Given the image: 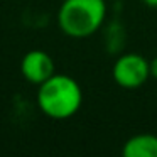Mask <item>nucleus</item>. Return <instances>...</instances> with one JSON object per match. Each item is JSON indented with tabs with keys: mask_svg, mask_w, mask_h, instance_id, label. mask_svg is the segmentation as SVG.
Masks as SVG:
<instances>
[{
	"mask_svg": "<svg viewBox=\"0 0 157 157\" xmlns=\"http://www.w3.org/2000/svg\"><path fill=\"white\" fill-rule=\"evenodd\" d=\"M37 106L51 120H68L79 112L83 105V90L69 75L54 73L37 86Z\"/></svg>",
	"mask_w": 157,
	"mask_h": 157,
	"instance_id": "1",
	"label": "nucleus"
},
{
	"mask_svg": "<svg viewBox=\"0 0 157 157\" xmlns=\"http://www.w3.org/2000/svg\"><path fill=\"white\" fill-rule=\"evenodd\" d=\"M106 0H63L58 10V27L71 39H86L103 27Z\"/></svg>",
	"mask_w": 157,
	"mask_h": 157,
	"instance_id": "2",
	"label": "nucleus"
},
{
	"mask_svg": "<svg viewBox=\"0 0 157 157\" xmlns=\"http://www.w3.org/2000/svg\"><path fill=\"white\" fill-rule=\"evenodd\" d=\"M112 78L123 90L140 88L150 79L149 59L139 52H122L113 63Z\"/></svg>",
	"mask_w": 157,
	"mask_h": 157,
	"instance_id": "3",
	"label": "nucleus"
},
{
	"mask_svg": "<svg viewBox=\"0 0 157 157\" xmlns=\"http://www.w3.org/2000/svg\"><path fill=\"white\" fill-rule=\"evenodd\" d=\"M21 73L25 81L39 86L56 73L54 59L42 49H31L21 59Z\"/></svg>",
	"mask_w": 157,
	"mask_h": 157,
	"instance_id": "4",
	"label": "nucleus"
},
{
	"mask_svg": "<svg viewBox=\"0 0 157 157\" xmlns=\"http://www.w3.org/2000/svg\"><path fill=\"white\" fill-rule=\"evenodd\" d=\"M123 157H157V135L137 133L125 140L122 147Z\"/></svg>",
	"mask_w": 157,
	"mask_h": 157,
	"instance_id": "5",
	"label": "nucleus"
},
{
	"mask_svg": "<svg viewBox=\"0 0 157 157\" xmlns=\"http://www.w3.org/2000/svg\"><path fill=\"white\" fill-rule=\"evenodd\" d=\"M103 42L110 54H118L125 48V27L118 21H113L105 27L103 34Z\"/></svg>",
	"mask_w": 157,
	"mask_h": 157,
	"instance_id": "6",
	"label": "nucleus"
},
{
	"mask_svg": "<svg viewBox=\"0 0 157 157\" xmlns=\"http://www.w3.org/2000/svg\"><path fill=\"white\" fill-rule=\"evenodd\" d=\"M149 69H150V78L157 79V56L149 59Z\"/></svg>",
	"mask_w": 157,
	"mask_h": 157,
	"instance_id": "7",
	"label": "nucleus"
},
{
	"mask_svg": "<svg viewBox=\"0 0 157 157\" xmlns=\"http://www.w3.org/2000/svg\"><path fill=\"white\" fill-rule=\"evenodd\" d=\"M142 2L150 9H157V0H142Z\"/></svg>",
	"mask_w": 157,
	"mask_h": 157,
	"instance_id": "8",
	"label": "nucleus"
},
{
	"mask_svg": "<svg viewBox=\"0 0 157 157\" xmlns=\"http://www.w3.org/2000/svg\"><path fill=\"white\" fill-rule=\"evenodd\" d=\"M106 2H120V0H106Z\"/></svg>",
	"mask_w": 157,
	"mask_h": 157,
	"instance_id": "9",
	"label": "nucleus"
}]
</instances>
